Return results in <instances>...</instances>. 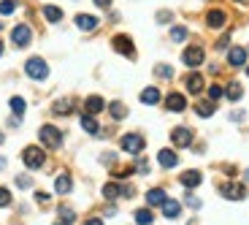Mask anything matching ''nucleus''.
<instances>
[{
    "mask_svg": "<svg viewBox=\"0 0 249 225\" xmlns=\"http://www.w3.org/2000/svg\"><path fill=\"white\" fill-rule=\"evenodd\" d=\"M25 74L36 81H44L46 76H49V65L44 63V57H30L25 63Z\"/></svg>",
    "mask_w": 249,
    "mask_h": 225,
    "instance_id": "f03ea898",
    "label": "nucleus"
},
{
    "mask_svg": "<svg viewBox=\"0 0 249 225\" xmlns=\"http://www.w3.org/2000/svg\"><path fill=\"white\" fill-rule=\"evenodd\" d=\"M0 30H3V22H0Z\"/></svg>",
    "mask_w": 249,
    "mask_h": 225,
    "instance_id": "de8ad7c7",
    "label": "nucleus"
},
{
    "mask_svg": "<svg viewBox=\"0 0 249 225\" xmlns=\"http://www.w3.org/2000/svg\"><path fill=\"white\" fill-rule=\"evenodd\" d=\"M54 190L60 195H68L71 190H73V179H71L68 174H60V176H57V182H54Z\"/></svg>",
    "mask_w": 249,
    "mask_h": 225,
    "instance_id": "f3484780",
    "label": "nucleus"
},
{
    "mask_svg": "<svg viewBox=\"0 0 249 225\" xmlns=\"http://www.w3.org/2000/svg\"><path fill=\"white\" fill-rule=\"evenodd\" d=\"M57 225H71V223H62V220H60V223H57Z\"/></svg>",
    "mask_w": 249,
    "mask_h": 225,
    "instance_id": "c03bdc74",
    "label": "nucleus"
},
{
    "mask_svg": "<svg viewBox=\"0 0 249 225\" xmlns=\"http://www.w3.org/2000/svg\"><path fill=\"white\" fill-rule=\"evenodd\" d=\"M184 38H187V27H174V30H171V41H176V44H181Z\"/></svg>",
    "mask_w": 249,
    "mask_h": 225,
    "instance_id": "2f4dec72",
    "label": "nucleus"
},
{
    "mask_svg": "<svg viewBox=\"0 0 249 225\" xmlns=\"http://www.w3.org/2000/svg\"><path fill=\"white\" fill-rule=\"evenodd\" d=\"M133 217H136V225H152V223H155V214H152V209H138Z\"/></svg>",
    "mask_w": 249,
    "mask_h": 225,
    "instance_id": "5701e85b",
    "label": "nucleus"
},
{
    "mask_svg": "<svg viewBox=\"0 0 249 225\" xmlns=\"http://www.w3.org/2000/svg\"><path fill=\"white\" fill-rule=\"evenodd\" d=\"M108 112H111L114 119H124V117H127V109H124V103H119V100H114L111 106H108Z\"/></svg>",
    "mask_w": 249,
    "mask_h": 225,
    "instance_id": "393cba45",
    "label": "nucleus"
},
{
    "mask_svg": "<svg viewBox=\"0 0 249 225\" xmlns=\"http://www.w3.org/2000/svg\"><path fill=\"white\" fill-rule=\"evenodd\" d=\"M0 144H3V133H0Z\"/></svg>",
    "mask_w": 249,
    "mask_h": 225,
    "instance_id": "a18cd8bd",
    "label": "nucleus"
},
{
    "mask_svg": "<svg viewBox=\"0 0 249 225\" xmlns=\"http://www.w3.org/2000/svg\"><path fill=\"white\" fill-rule=\"evenodd\" d=\"M25 109H27L25 98H11V112L17 114V117H22V114H25Z\"/></svg>",
    "mask_w": 249,
    "mask_h": 225,
    "instance_id": "c756f323",
    "label": "nucleus"
},
{
    "mask_svg": "<svg viewBox=\"0 0 249 225\" xmlns=\"http://www.w3.org/2000/svg\"><path fill=\"white\" fill-rule=\"evenodd\" d=\"M17 11V3H14V0H3V3H0V14H3V17H8V14H14Z\"/></svg>",
    "mask_w": 249,
    "mask_h": 225,
    "instance_id": "473e14b6",
    "label": "nucleus"
},
{
    "mask_svg": "<svg viewBox=\"0 0 249 225\" xmlns=\"http://www.w3.org/2000/svg\"><path fill=\"white\" fill-rule=\"evenodd\" d=\"M200 182H203V174H200V171H184V174H181V185H184L187 190L198 188Z\"/></svg>",
    "mask_w": 249,
    "mask_h": 225,
    "instance_id": "4468645a",
    "label": "nucleus"
},
{
    "mask_svg": "<svg viewBox=\"0 0 249 225\" xmlns=\"http://www.w3.org/2000/svg\"><path fill=\"white\" fill-rule=\"evenodd\" d=\"M247 179H249V171H247Z\"/></svg>",
    "mask_w": 249,
    "mask_h": 225,
    "instance_id": "09e8293b",
    "label": "nucleus"
},
{
    "mask_svg": "<svg viewBox=\"0 0 249 225\" xmlns=\"http://www.w3.org/2000/svg\"><path fill=\"white\" fill-rule=\"evenodd\" d=\"M247 76H249V68H247Z\"/></svg>",
    "mask_w": 249,
    "mask_h": 225,
    "instance_id": "8fccbe9b",
    "label": "nucleus"
},
{
    "mask_svg": "<svg viewBox=\"0 0 249 225\" xmlns=\"http://www.w3.org/2000/svg\"><path fill=\"white\" fill-rule=\"evenodd\" d=\"M114 49L124 57H136V49H133V41L127 36H117L114 38Z\"/></svg>",
    "mask_w": 249,
    "mask_h": 225,
    "instance_id": "f8f14e48",
    "label": "nucleus"
},
{
    "mask_svg": "<svg viewBox=\"0 0 249 225\" xmlns=\"http://www.w3.org/2000/svg\"><path fill=\"white\" fill-rule=\"evenodd\" d=\"M11 41L22 49V46H30V41H33V30L27 25H17L14 27V33H11Z\"/></svg>",
    "mask_w": 249,
    "mask_h": 225,
    "instance_id": "0eeeda50",
    "label": "nucleus"
},
{
    "mask_svg": "<svg viewBox=\"0 0 249 225\" xmlns=\"http://www.w3.org/2000/svg\"><path fill=\"white\" fill-rule=\"evenodd\" d=\"M36 201H38V204H49V193L38 190V193H36Z\"/></svg>",
    "mask_w": 249,
    "mask_h": 225,
    "instance_id": "4c0bfd02",
    "label": "nucleus"
},
{
    "mask_svg": "<svg viewBox=\"0 0 249 225\" xmlns=\"http://www.w3.org/2000/svg\"><path fill=\"white\" fill-rule=\"evenodd\" d=\"M165 198H168V195H165V190H162V188H155V190L146 193V204H149V206H162Z\"/></svg>",
    "mask_w": 249,
    "mask_h": 225,
    "instance_id": "a211bd4d",
    "label": "nucleus"
},
{
    "mask_svg": "<svg viewBox=\"0 0 249 225\" xmlns=\"http://www.w3.org/2000/svg\"><path fill=\"white\" fill-rule=\"evenodd\" d=\"M165 109H168V112H176V114L184 112V109H187V98L181 93H171L168 98H165Z\"/></svg>",
    "mask_w": 249,
    "mask_h": 225,
    "instance_id": "9d476101",
    "label": "nucleus"
},
{
    "mask_svg": "<svg viewBox=\"0 0 249 225\" xmlns=\"http://www.w3.org/2000/svg\"><path fill=\"white\" fill-rule=\"evenodd\" d=\"M141 103H146V106H155V103H160V90L157 87H146L141 93Z\"/></svg>",
    "mask_w": 249,
    "mask_h": 225,
    "instance_id": "4be33fe9",
    "label": "nucleus"
},
{
    "mask_svg": "<svg viewBox=\"0 0 249 225\" xmlns=\"http://www.w3.org/2000/svg\"><path fill=\"white\" fill-rule=\"evenodd\" d=\"M103 106H106V103H103V98H100V95H89V98L84 100V109H87L84 114H92V117H95V114L103 112Z\"/></svg>",
    "mask_w": 249,
    "mask_h": 225,
    "instance_id": "ddd939ff",
    "label": "nucleus"
},
{
    "mask_svg": "<svg viewBox=\"0 0 249 225\" xmlns=\"http://www.w3.org/2000/svg\"><path fill=\"white\" fill-rule=\"evenodd\" d=\"M157 76H162V79H171V76H174V68H171V65H157Z\"/></svg>",
    "mask_w": 249,
    "mask_h": 225,
    "instance_id": "f704fd0d",
    "label": "nucleus"
},
{
    "mask_svg": "<svg viewBox=\"0 0 249 225\" xmlns=\"http://www.w3.org/2000/svg\"><path fill=\"white\" fill-rule=\"evenodd\" d=\"M171 141H174L176 147H190L193 144V131H190V128H174V131H171Z\"/></svg>",
    "mask_w": 249,
    "mask_h": 225,
    "instance_id": "6e6552de",
    "label": "nucleus"
},
{
    "mask_svg": "<svg viewBox=\"0 0 249 225\" xmlns=\"http://www.w3.org/2000/svg\"><path fill=\"white\" fill-rule=\"evenodd\" d=\"M22 160H25V166L27 169H41V166H44L46 163V152L41 150V147H27L25 152H22Z\"/></svg>",
    "mask_w": 249,
    "mask_h": 225,
    "instance_id": "7ed1b4c3",
    "label": "nucleus"
},
{
    "mask_svg": "<svg viewBox=\"0 0 249 225\" xmlns=\"http://www.w3.org/2000/svg\"><path fill=\"white\" fill-rule=\"evenodd\" d=\"M84 225H103V220H100V217H92V220H87Z\"/></svg>",
    "mask_w": 249,
    "mask_h": 225,
    "instance_id": "79ce46f5",
    "label": "nucleus"
},
{
    "mask_svg": "<svg viewBox=\"0 0 249 225\" xmlns=\"http://www.w3.org/2000/svg\"><path fill=\"white\" fill-rule=\"evenodd\" d=\"M157 163H160L162 169H176L179 166V155L174 150H160L157 152Z\"/></svg>",
    "mask_w": 249,
    "mask_h": 225,
    "instance_id": "9b49d317",
    "label": "nucleus"
},
{
    "mask_svg": "<svg viewBox=\"0 0 249 225\" xmlns=\"http://www.w3.org/2000/svg\"><path fill=\"white\" fill-rule=\"evenodd\" d=\"M95 6H100V8H108V6H111V0H95Z\"/></svg>",
    "mask_w": 249,
    "mask_h": 225,
    "instance_id": "a19ab883",
    "label": "nucleus"
},
{
    "mask_svg": "<svg viewBox=\"0 0 249 225\" xmlns=\"http://www.w3.org/2000/svg\"><path fill=\"white\" fill-rule=\"evenodd\" d=\"M0 57H3V41H0Z\"/></svg>",
    "mask_w": 249,
    "mask_h": 225,
    "instance_id": "37998d69",
    "label": "nucleus"
},
{
    "mask_svg": "<svg viewBox=\"0 0 249 225\" xmlns=\"http://www.w3.org/2000/svg\"><path fill=\"white\" fill-rule=\"evenodd\" d=\"M136 171H141V174H146V171H149V166H146V160H138Z\"/></svg>",
    "mask_w": 249,
    "mask_h": 225,
    "instance_id": "ea45409f",
    "label": "nucleus"
},
{
    "mask_svg": "<svg viewBox=\"0 0 249 225\" xmlns=\"http://www.w3.org/2000/svg\"><path fill=\"white\" fill-rule=\"evenodd\" d=\"M206 22H209V27H225L228 17H225V11L214 8V11H209V14H206Z\"/></svg>",
    "mask_w": 249,
    "mask_h": 225,
    "instance_id": "6ab92c4d",
    "label": "nucleus"
},
{
    "mask_svg": "<svg viewBox=\"0 0 249 225\" xmlns=\"http://www.w3.org/2000/svg\"><path fill=\"white\" fill-rule=\"evenodd\" d=\"M184 84H187V90H190L193 95H198L200 90H203V76H200V74H190L184 79Z\"/></svg>",
    "mask_w": 249,
    "mask_h": 225,
    "instance_id": "412c9836",
    "label": "nucleus"
},
{
    "mask_svg": "<svg viewBox=\"0 0 249 225\" xmlns=\"http://www.w3.org/2000/svg\"><path fill=\"white\" fill-rule=\"evenodd\" d=\"M71 106H73V100H71V98H62V100H57L54 106H52V112L62 117V114H71Z\"/></svg>",
    "mask_w": 249,
    "mask_h": 225,
    "instance_id": "b1692460",
    "label": "nucleus"
},
{
    "mask_svg": "<svg viewBox=\"0 0 249 225\" xmlns=\"http://www.w3.org/2000/svg\"><path fill=\"white\" fill-rule=\"evenodd\" d=\"M0 206H11V193L6 188H0Z\"/></svg>",
    "mask_w": 249,
    "mask_h": 225,
    "instance_id": "c9c22d12",
    "label": "nucleus"
},
{
    "mask_svg": "<svg viewBox=\"0 0 249 225\" xmlns=\"http://www.w3.org/2000/svg\"><path fill=\"white\" fill-rule=\"evenodd\" d=\"M38 138H41V144H44L46 150H57V147L62 144V131L54 125H44L38 131Z\"/></svg>",
    "mask_w": 249,
    "mask_h": 225,
    "instance_id": "f257e3e1",
    "label": "nucleus"
},
{
    "mask_svg": "<svg viewBox=\"0 0 249 225\" xmlns=\"http://www.w3.org/2000/svg\"><path fill=\"white\" fill-rule=\"evenodd\" d=\"M228 65H233V68L247 65V49L244 46H231L228 49Z\"/></svg>",
    "mask_w": 249,
    "mask_h": 225,
    "instance_id": "1a4fd4ad",
    "label": "nucleus"
},
{
    "mask_svg": "<svg viewBox=\"0 0 249 225\" xmlns=\"http://www.w3.org/2000/svg\"><path fill=\"white\" fill-rule=\"evenodd\" d=\"M44 17L49 19V22H60L62 19V11L57 6H44Z\"/></svg>",
    "mask_w": 249,
    "mask_h": 225,
    "instance_id": "c85d7f7f",
    "label": "nucleus"
},
{
    "mask_svg": "<svg viewBox=\"0 0 249 225\" xmlns=\"http://www.w3.org/2000/svg\"><path fill=\"white\" fill-rule=\"evenodd\" d=\"M195 112H198L200 117H212V114H214V103H212V100H200L198 106H195Z\"/></svg>",
    "mask_w": 249,
    "mask_h": 225,
    "instance_id": "bb28decb",
    "label": "nucleus"
},
{
    "mask_svg": "<svg viewBox=\"0 0 249 225\" xmlns=\"http://www.w3.org/2000/svg\"><path fill=\"white\" fill-rule=\"evenodd\" d=\"M222 95H225V90L219 87V84H212V87H209V98H212V100H219Z\"/></svg>",
    "mask_w": 249,
    "mask_h": 225,
    "instance_id": "72a5a7b5",
    "label": "nucleus"
},
{
    "mask_svg": "<svg viewBox=\"0 0 249 225\" xmlns=\"http://www.w3.org/2000/svg\"><path fill=\"white\" fill-rule=\"evenodd\" d=\"M119 144H122L124 152H130V155H141L143 147H146V141H143V136H138V133H124Z\"/></svg>",
    "mask_w": 249,
    "mask_h": 225,
    "instance_id": "20e7f679",
    "label": "nucleus"
},
{
    "mask_svg": "<svg viewBox=\"0 0 249 225\" xmlns=\"http://www.w3.org/2000/svg\"><path fill=\"white\" fill-rule=\"evenodd\" d=\"M184 204H187V206H190V209H200V198H195L193 193H187Z\"/></svg>",
    "mask_w": 249,
    "mask_h": 225,
    "instance_id": "e433bc0d",
    "label": "nucleus"
},
{
    "mask_svg": "<svg viewBox=\"0 0 249 225\" xmlns=\"http://www.w3.org/2000/svg\"><path fill=\"white\" fill-rule=\"evenodd\" d=\"M181 212V204L174 198H165V204H162V217H168V220H176Z\"/></svg>",
    "mask_w": 249,
    "mask_h": 225,
    "instance_id": "2eb2a0df",
    "label": "nucleus"
},
{
    "mask_svg": "<svg viewBox=\"0 0 249 225\" xmlns=\"http://www.w3.org/2000/svg\"><path fill=\"white\" fill-rule=\"evenodd\" d=\"M236 3H247V0H236Z\"/></svg>",
    "mask_w": 249,
    "mask_h": 225,
    "instance_id": "49530a36",
    "label": "nucleus"
},
{
    "mask_svg": "<svg viewBox=\"0 0 249 225\" xmlns=\"http://www.w3.org/2000/svg\"><path fill=\"white\" fill-rule=\"evenodd\" d=\"M103 195H106L108 201H117L119 195H122V188H119V185H114V182H111V185H106V188H103Z\"/></svg>",
    "mask_w": 249,
    "mask_h": 225,
    "instance_id": "cd10ccee",
    "label": "nucleus"
},
{
    "mask_svg": "<svg viewBox=\"0 0 249 225\" xmlns=\"http://www.w3.org/2000/svg\"><path fill=\"white\" fill-rule=\"evenodd\" d=\"M81 128L87 133H92V136H100V125H98V119L92 117V114H81Z\"/></svg>",
    "mask_w": 249,
    "mask_h": 225,
    "instance_id": "aec40b11",
    "label": "nucleus"
},
{
    "mask_svg": "<svg viewBox=\"0 0 249 225\" xmlns=\"http://www.w3.org/2000/svg\"><path fill=\"white\" fill-rule=\"evenodd\" d=\"M219 193H222L228 201L247 198V188H244V185H238V182H225V185H219Z\"/></svg>",
    "mask_w": 249,
    "mask_h": 225,
    "instance_id": "39448f33",
    "label": "nucleus"
},
{
    "mask_svg": "<svg viewBox=\"0 0 249 225\" xmlns=\"http://www.w3.org/2000/svg\"><path fill=\"white\" fill-rule=\"evenodd\" d=\"M203 46H187L184 55H181V60H184V65H190V68H198V65H203Z\"/></svg>",
    "mask_w": 249,
    "mask_h": 225,
    "instance_id": "423d86ee",
    "label": "nucleus"
},
{
    "mask_svg": "<svg viewBox=\"0 0 249 225\" xmlns=\"http://www.w3.org/2000/svg\"><path fill=\"white\" fill-rule=\"evenodd\" d=\"M60 220H62V223H73V220H76V212H73L71 206H60Z\"/></svg>",
    "mask_w": 249,
    "mask_h": 225,
    "instance_id": "7c9ffc66",
    "label": "nucleus"
},
{
    "mask_svg": "<svg viewBox=\"0 0 249 225\" xmlns=\"http://www.w3.org/2000/svg\"><path fill=\"white\" fill-rule=\"evenodd\" d=\"M76 27H79V30H95V27H98V17H89V14H79V17H76Z\"/></svg>",
    "mask_w": 249,
    "mask_h": 225,
    "instance_id": "dca6fc26",
    "label": "nucleus"
},
{
    "mask_svg": "<svg viewBox=\"0 0 249 225\" xmlns=\"http://www.w3.org/2000/svg\"><path fill=\"white\" fill-rule=\"evenodd\" d=\"M225 95H228L231 100H238L244 95V90H241V84H238V81H231V84H228V90H225Z\"/></svg>",
    "mask_w": 249,
    "mask_h": 225,
    "instance_id": "a878e982",
    "label": "nucleus"
},
{
    "mask_svg": "<svg viewBox=\"0 0 249 225\" xmlns=\"http://www.w3.org/2000/svg\"><path fill=\"white\" fill-rule=\"evenodd\" d=\"M17 185L19 188H30L33 182H30V176H17Z\"/></svg>",
    "mask_w": 249,
    "mask_h": 225,
    "instance_id": "58836bf2",
    "label": "nucleus"
}]
</instances>
